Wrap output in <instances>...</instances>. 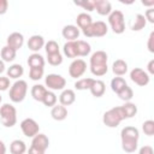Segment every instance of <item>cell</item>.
I'll return each instance as SVG.
<instances>
[{
	"mask_svg": "<svg viewBox=\"0 0 154 154\" xmlns=\"http://www.w3.org/2000/svg\"><path fill=\"white\" fill-rule=\"evenodd\" d=\"M31 146L37 148V149H41L43 152L47 150L48 146H49V140L48 137L45 135V134H37L36 136L32 137V141H31Z\"/></svg>",
	"mask_w": 154,
	"mask_h": 154,
	"instance_id": "13",
	"label": "cell"
},
{
	"mask_svg": "<svg viewBox=\"0 0 154 154\" xmlns=\"http://www.w3.org/2000/svg\"><path fill=\"white\" fill-rule=\"evenodd\" d=\"M1 101H2V96L0 95V103H1Z\"/></svg>",
	"mask_w": 154,
	"mask_h": 154,
	"instance_id": "50",
	"label": "cell"
},
{
	"mask_svg": "<svg viewBox=\"0 0 154 154\" xmlns=\"http://www.w3.org/2000/svg\"><path fill=\"white\" fill-rule=\"evenodd\" d=\"M20 129H22L24 136H26V137H34L40 131V126L37 124V122L34 120L32 118L23 119L22 123H20Z\"/></svg>",
	"mask_w": 154,
	"mask_h": 154,
	"instance_id": "9",
	"label": "cell"
},
{
	"mask_svg": "<svg viewBox=\"0 0 154 154\" xmlns=\"http://www.w3.org/2000/svg\"><path fill=\"white\" fill-rule=\"evenodd\" d=\"M51 116H52V118L54 120L61 122V120H64L67 117V109L63 105H55L51 109Z\"/></svg>",
	"mask_w": 154,
	"mask_h": 154,
	"instance_id": "18",
	"label": "cell"
},
{
	"mask_svg": "<svg viewBox=\"0 0 154 154\" xmlns=\"http://www.w3.org/2000/svg\"><path fill=\"white\" fill-rule=\"evenodd\" d=\"M5 71V63L0 59V73H2Z\"/></svg>",
	"mask_w": 154,
	"mask_h": 154,
	"instance_id": "49",
	"label": "cell"
},
{
	"mask_svg": "<svg viewBox=\"0 0 154 154\" xmlns=\"http://www.w3.org/2000/svg\"><path fill=\"white\" fill-rule=\"evenodd\" d=\"M76 100V94L72 89H64L59 96V102L63 106H70L75 102Z\"/></svg>",
	"mask_w": 154,
	"mask_h": 154,
	"instance_id": "17",
	"label": "cell"
},
{
	"mask_svg": "<svg viewBox=\"0 0 154 154\" xmlns=\"http://www.w3.org/2000/svg\"><path fill=\"white\" fill-rule=\"evenodd\" d=\"M47 61L49 65L52 66H58L63 63V55L59 53H54V54H48L47 55Z\"/></svg>",
	"mask_w": 154,
	"mask_h": 154,
	"instance_id": "36",
	"label": "cell"
},
{
	"mask_svg": "<svg viewBox=\"0 0 154 154\" xmlns=\"http://www.w3.org/2000/svg\"><path fill=\"white\" fill-rule=\"evenodd\" d=\"M122 120H124V116L120 106L108 109L107 112L103 113V117H102L103 124L108 128H117L122 123Z\"/></svg>",
	"mask_w": 154,
	"mask_h": 154,
	"instance_id": "5",
	"label": "cell"
},
{
	"mask_svg": "<svg viewBox=\"0 0 154 154\" xmlns=\"http://www.w3.org/2000/svg\"><path fill=\"white\" fill-rule=\"evenodd\" d=\"M75 5L77 6H81L83 7L84 10L87 11H94L95 10V4H94V0H84V1H75Z\"/></svg>",
	"mask_w": 154,
	"mask_h": 154,
	"instance_id": "39",
	"label": "cell"
},
{
	"mask_svg": "<svg viewBox=\"0 0 154 154\" xmlns=\"http://www.w3.org/2000/svg\"><path fill=\"white\" fill-rule=\"evenodd\" d=\"M87 70V64L83 59H75L70 66H69V75L72 78H79L81 76L84 75Z\"/></svg>",
	"mask_w": 154,
	"mask_h": 154,
	"instance_id": "11",
	"label": "cell"
},
{
	"mask_svg": "<svg viewBox=\"0 0 154 154\" xmlns=\"http://www.w3.org/2000/svg\"><path fill=\"white\" fill-rule=\"evenodd\" d=\"M10 88V78L8 77H0V91H5Z\"/></svg>",
	"mask_w": 154,
	"mask_h": 154,
	"instance_id": "40",
	"label": "cell"
},
{
	"mask_svg": "<svg viewBox=\"0 0 154 154\" xmlns=\"http://www.w3.org/2000/svg\"><path fill=\"white\" fill-rule=\"evenodd\" d=\"M107 31H108L107 24L102 20L93 22L89 26H87L85 29L82 30V32L85 37H102L107 34Z\"/></svg>",
	"mask_w": 154,
	"mask_h": 154,
	"instance_id": "6",
	"label": "cell"
},
{
	"mask_svg": "<svg viewBox=\"0 0 154 154\" xmlns=\"http://www.w3.org/2000/svg\"><path fill=\"white\" fill-rule=\"evenodd\" d=\"M112 71L118 77L124 76L128 72V64L124 60H122V59H117L113 63V65H112Z\"/></svg>",
	"mask_w": 154,
	"mask_h": 154,
	"instance_id": "20",
	"label": "cell"
},
{
	"mask_svg": "<svg viewBox=\"0 0 154 154\" xmlns=\"http://www.w3.org/2000/svg\"><path fill=\"white\" fill-rule=\"evenodd\" d=\"M76 23H77V28L78 29H85L87 26H89L91 23H93V19L90 17V14L85 13V12H82L77 16L76 18Z\"/></svg>",
	"mask_w": 154,
	"mask_h": 154,
	"instance_id": "21",
	"label": "cell"
},
{
	"mask_svg": "<svg viewBox=\"0 0 154 154\" xmlns=\"http://www.w3.org/2000/svg\"><path fill=\"white\" fill-rule=\"evenodd\" d=\"M130 78L135 84H137L140 87H146L150 81L149 75L140 67H135L130 71Z\"/></svg>",
	"mask_w": 154,
	"mask_h": 154,
	"instance_id": "10",
	"label": "cell"
},
{
	"mask_svg": "<svg viewBox=\"0 0 154 154\" xmlns=\"http://www.w3.org/2000/svg\"><path fill=\"white\" fill-rule=\"evenodd\" d=\"M28 65L30 67H43L45 66V59L38 53H32L28 58Z\"/></svg>",
	"mask_w": 154,
	"mask_h": 154,
	"instance_id": "27",
	"label": "cell"
},
{
	"mask_svg": "<svg viewBox=\"0 0 154 154\" xmlns=\"http://www.w3.org/2000/svg\"><path fill=\"white\" fill-rule=\"evenodd\" d=\"M23 45H24V36L20 32L14 31V32H12V34L8 35V37H7V45L6 46L13 48L14 51H18L19 48H22Z\"/></svg>",
	"mask_w": 154,
	"mask_h": 154,
	"instance_id": "12",
	"label": "cell"
},
{
	"mask_svg": "<svg viewBox=\"0 0 154 154\" xmlns=\"http://www.w3.org/2000/svg\"><path fill=\"white\" fill-rule=\"evenodd\" d=\"M138 154H154L153 147L152 146H143V147L140 148Z\"/></svg>",
	"mask_w": 154,
	"mask_h": 154,
	"instance_id": "43",
	"label": "cell"
},
{
	"mask_svg": "<svg viewBox=\"0 0 154 154\" xmlns=\"http://www.w3.org/2000/svg\"><path fill=\"white\" fill-rule=\"evenodd\" d=\"M0 120L5 128H12L17 123V109L11 103H4L0 107Z\"/></svg>",
	"mask_w": 154,
	"mask_h": 154,
	"instance_id": "3",
	"label": "cell"
},
{
	"mask_svg": "<svg viewBox=\"0 0 154 154\" xmlns=\"http://www.w3.org/2000/svg\"><path fill=\"white\" fill-rule=\"evenodd\" d=\"M126 82L123 77H114L112 81H111V89L114 91V93H119L124 87H126Z\"/></svg>",
	"mask_w": 154,
	"mask_h": 154,
	"instance_id": "31",
	"label": "cell"
},
{
	"mask_svg": "<svg viewBox=\"0 0 154 154\" xmlns=\"http://www.w3.org/2000/svg\"><path fill=\"white\" fill-rule=\"evenodd\" d=\"M63 51H64V54L67 57V58H77L78 57V53H77V45H76V41H67L64 47H63Z\"/></svg>",
	"mask_w": 154,
	"mask_h": 154,
	"instance_id": "22",
	"label": "cell"
},
{
	"mask_svg": "<svg viewBox=\"0 0 154 154\" xmlns=\"http://www.w3.org/2000/svg\"><path fill=\"white\" fill-rule=\"evenodd\" d=\"M46 93H47V89L41 84H35L31 88V96L34 97V100H36L38 102H42Z\"/></svg>",
	"mask_w": 154,
	"mask_h": 154,
	"instance_id": "24",
	"label": "cell"
},
{
	"mask_svg": "<svg viewBox=\"0 0 154 154\" xmlns=\"http://www.w3.org/2000/svg\"><path fill=\"white\" fill-rule=\"evenodd\" d=\"M61 35L67 41H76L79 36V29L76 25H72V24L65 25L61 30Z\"/></svg>",
	"mask_w": 154,
	"mask_h": 154,
	"instance_id": "14",
	"label": "cell"
},
{
	"mask_svg": "<svg viewBox=\"0 0 154 154\" xmlns=\"http://www.w3.org/2000/svg\"><path fill=\"white\" fill-rule=\"evenodd\" d=\"M8 8V1L7 0H0V14H5Z\"/></svg>",
	"mask_w": 154,
	"mask_h": 154,
	"instance_id": "44",
	"label": "cell"
},
{
	"mask_svg": "<svg viewBox=\"0 0 154 154\" xmlns=\"http://www.w3.org/2000/svg\"><path fill=\"white\" fill-rule=\"evenodd\" d=\"M0 154H6V146L1 140H0Z\"/></svg>",
	"mask_w": 154,
	"mask_h": 154,
	"instance_id": "47",
	"label": "cell"
},
{
	"mask_svg": "<svg viewBox=\"0 0 154 154\" xmlns=\"http://www.w3.org/2000/svg\"><path fill=\"white\" fill-rule=\"evenodd\" d=\"M144 18H146V20H148L149 23H154V8H153V7H149V8L146 11Z\"/></svg>",
	"mask_w": 154,
	"mask_h": 154,
	"instance_id": "41",
	"label": "cell"
},
{
	"mask_svg": "<svg viewBox=\"0 0 154 154\" xmlns=\"http://www.w3.org/2000/svg\"><path fill=\"white\" fill-rule=\"evenodd\" d=\"M57 100H58L57 95L53 91L47 90V93H46V95H45V97L42 100V103L45 106H47V107H53V106L57 105Z\"/></svg>",
	"mask_w": 154,
	"mask_h": 154,
	"instance_id": "33",
	"label": "cell"
},
{
	"mask_svg": "<svg viewBox=\"0 0 154 154\" xmlns=\"http://www.w3.org/2000/svg\"><path fill=\"white\" fill-rule=\"evenodd\" d=\"M43 73H45V69L43 67H30L29 77L32 81H38V79H41L43 77Z\"/></svg>",
	"mask_w": 154,
	"mask_h": 154,
	"instance_id": "35",
	"label": "cell"
},
{
	"mask_svg": "<svg viewBox=\"0 0 154 154\" xmlns=\"http://www.w3.org/2000/svg\"><path fill=\"white\" fill-rule=\"evenodd\" d=\"M95 10L100 16H108L112 12V5L107 0H94Z\"/></svg>",
	"mask_w": 154,
	"mask_h": 154,
	"instance_id": "16",
	"label": "cell"
},
{
	"mask_svg": "<svg viewBox=\"0 0 154 154\" xmlns=\"http://www.w3.org/2000/svg\"><path fill=\"white\" fill-rule=\"evenodd\" d=\"M76 45H77V53L78 57H87L90 54L91 52V47L87 41L83 40H76Z\"/></svg>",
	"mask_w": 154,
	"mask_h": 154,
	"instance_id": "26",
	"label": "cell"
},
{
	"mask_svg": "<svg viewBox=\"0 0 154 154\" xmlns=\"http://www.w3.org/2000/svg\"><path fill=\"white\" fill-rule=\"evenodd\" d=\"M117 95L119 96L120 100H123V101H125V102H129V101L134 97V91H132V89H131L129 85H126V87H124Z\"/></svg>",
	"mask_w": 154,
	"mask_h": 154,
	"instance_id": "34",
	"label": "cell"
},
{
	"mask_svg": "<svg viewBox=\"0 0 154 154\" xmlns=\"http://www.w3.org/2000/svg\"><path fill=\"white\" fill-rule=\"evenodd\" d=\"M45 49H46L47 55H48V54H54V53H59V52H60V51H59V45H58V42H55V41H53V40H51V41H48L47 43H45Z\"/></svg>",
	"mask_w": 154,
	"mask_h": 154,
	"instance_id": "37",
	"label": "cell"
},
{
	"mask_svg": "<svg viewBox=\"0 0 154 154\" xmlns=\"http://www.w3.org/2000/svg\"><path fill=\"white\" fill-rule=\"evenodd\" d=\"M147 70H148V75H154V59H152L148 65H147Z\"/></svg>",
	"mask_w": 154,
	"mask_h": 154,
	"instance_id": "45",
	"label": "cell"
},
{
	"mask_svg": "<svg viewBox=\"0 0 154 154\" xmlns=\"http://www.w3.org/2000/svg\"><path fill=\"white\" fill-rule=\"evenodd\" d=\"M45 83L48 87V89L52 90H63L66 85V79L58 73H49L45 78Z\"/></svg>",
	"mask_w": 154,
	"mask_h": 154,
	"instance_id": "8",
	"label": "cell"
},
{
	"mask_svg": "<svg viewBox=\"0 0 154 154\" xmlns=\"http://www.w3.org/2000/svg\"><path fill=\"white\" fill-rule=\"evenodd\" d=\"M26 91H28V83L23 79H18L12 84L8 96H10L12 102L18 103V102H22L25 99Z\"/></svg>",
	"mask_w": 154,
	"mask_h": 154,
	"instance_id": "4",
	"label": "cell"
},
{
	"mask_svg": "<svg viewBox=\"0 0 154 154\" xmlns=\"http://www.w3.org/2000/svg\"><path fill=\"white\" fill-rule=\"evenodd\" d=\"M142 130L147 136H153L154 135V120L148 119L142 124Z\"/></svg>",
	"mask_w": 154,
	"mask_h": 154,
	"instance_id": "38",
	"label": "cell"
},
{
	"mask_svg": "<svg viewBox=\"0 0 154 154\" xmlns=\"http://www.w3.org/2000/svg\"><path fill=\"white\" fill-rule=\"evenodd\" d=\"M93 82H94V78H90V77H88V78H81V79H78L75 83V88L77 90H87V89H90Z\"/></svg>",
	"mask_w": 154,
	"mask_h": 154,
	"instance_id": "32",
	"label": "cell"
},
{
	"mask_svg": "<svg viewBox=\"0 0 154 154\" xmlns=\"http://www.w3.org/2000/svg\"><path fill=\"white\" fill-rule=\"evenodd\" d=\"M11 154H24L26 152V146L22 140H14L10 144Z\"/></svg>",
	"mask_w": 154,
	"mask_h": 154,
	"instance_id": "25",
	"label": "cell"
},
{
	"mask_svg": "<svg viewBox=\"0 0 154 154\" xmlns=\"http://www.w3.org/2000/svg\"><path fill=\"white\" fill-rule=\"evenodd\" d=\"M142 4L144 5V6H154V0H152V1H144V0H142Z\"/></svg>",
	"mask_w": 154,
	"mask_h": 154,
	"instance_id": "48",
	"label": "cell"
},
{
	"mask_svg": "<svg viewBox=\"0 0 154 154\" xmlns=\"http://www.w3.org/2000/svg\"><path fill=\"white\" fill-rule=\"evenodd\" d=\"M108 55L103 51H96L90 57V71L94 76L101 77L107 73L108 66H107Z\"/></svg>",
	"mask_w": 154,
	"mask_h": 154,
	"instance_id": "2",
	"label": "cell"
},
{
	"mask_svg": "<svg viewBox=\"0 0 154 154\" xmlns=\"http://www.w3.org/2000/svg\"><path fill=\"white\" fill-rule=\"evenodd\" d=\"M122 108V112H123V116H124V119H129V118H132L136 113H137V106L132 102H125L123 106H120Z\"/></svg>",
	"mask_w": 154,
	"mask_h": 154,
	"instance_id": "23",
	"label": "cell"
},
{
	"mask_svg": "<svg viewBox=\"0 0 154 154\" xmlns=\"http://www.w3.org/2000/svg\"><path fill=\"white\" fill-rule=\"evenodd\" d=\"M46 152H43V150H41V149H37V148H35V147H30L29 148V150H28V154H45Z\"/></svg>",
	"mask_w": 154,
	"mask_h": 154,
	"instance_id": "46",
	"label": "cell"
},
{
	"mask_svg": "<svg viewBox=\"0 0 154 154\" xmlns=\"http://www.w3.org/2000/svg\"><path fill=\"white\" fill-rule=\"evenodd\" d=\"M140 138V131L135 126H125L120 131L122 148L126 153H134L137 149V143Z\"/></svg>",
	"mask_w": 154,
	"mask_h": 154,
	"instance_id": "1",
	"label": "cell"
},
{
	"mask_svg": "<svg viewBox=\"0 0 154 154\" xmlns=\"http://www.w3.org/2000/svg\"><path fill=\"white\" fill-rule=\"evenodd\" d=\"M45 46V38L41 35H32L28 40V48L34 53H37Z\"/></svg>",
	"mask_w": 154,
	"mask_h": 154,
	"instance_id": "15",
	"label": "cell"
},
{
	"mask_svg": "<svg viewBox=\"0 0 154 154\" xmlns=\"http://www.w3.org/2000/svg\"><path fill=\"white\" fill-rule=\"evenodd\" d=\"M108 23H109L111 29L114 34H123L125 31L124 14L122 11H119V10L112 11L108 14Z\"/></svg>",
	"mask_w": 154,
	"mask_h": 154,
	"instance_id": "7",
	"label": "cell"
},
{
	"mask_svg": "<svg viewBox=\"0 0 154 154\" xmlns=\"http://www.w3.org/2000/svg\"><path fill=\"white\" fill-rule=\"evenodd\" d=\"M90 93L93 96L95 97H101L103 94H105V90H106V85L103 83V81H100V79H94L91 87H90Z\"/></svg>",
	"mask_w": 154,
	"mask_h": 154,
	"instance_id": "19",
	"label": "cell"
},
{
	"mask_svg": "<svg viewBox=\"0 0 154 154\" xmlns=\"http://www.w3.org/2000/svg\"><path fill=\"white\" fill-rule=\"evenodd\" d=\"M23 73H24V69L19 64H13L7 69V77L13 79H18L19 77L23 76Z\"/></svg>",
	"mask_w": 154,
	"mask_h": 154,
	"instance_id": "28",
	"label": "cell"
},
{
	"mask_svg": "<svg viewBox=\"0 0 154 154\" xmlns=\"http://www.w3.org/2000/svg\"><path fill=\"white\" fill-rule=\"evenodd\" d=\"M16 54H17V51H14L13 48L8 47V46H5L2 47L1 49V60L4 63H10V61H13L14 58H16Z\"/></svg>",
	"mask_w": 154,
	"mask_h": 154,
	"instance_id": "29",
	"label": "cell"
},
{
	"mask_svg": "<svg viewBox=\"0 0 154 154\" xmlns=\"http://www.w3.org/2000/svg\"><path fill=\"white\" fill-rule=\"evenodd\" d=\"M147 47H148V51L150 53H154V31H152L149 34V37H148V42H147Z\"/></svg>",
	"mask_w": 154,
	"mask_h": 154,
	"instance_id": "42",
	"label": "cell"
},
{
	"mask_svg": "<svg viewBox=\"0 0 154 154\" xmlns=\"http://www.w3.org/2000/svg\"><path fill=\"white\" fill-rule=\"evenodd\" d=\"M146 24H147V20L144 18V16L138 13V14H136L134 23L131 24V30L132 31H140L146 26Z\"/></svg>",
	"mask_w": 154,
	"mask_h": 154,
	"instance_id": "30",
	"label": "cell"
}]
</instances>
